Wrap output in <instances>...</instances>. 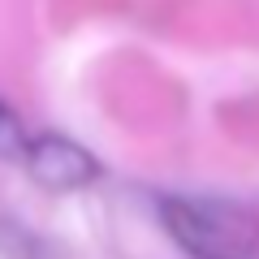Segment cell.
<instances>
[{"instance_id":"cell-2","label":"cell","mask_w":259,"mask_h":259,"mask_svg":"<svg viewBox=\"0 0 259 259\" xmlns=\"http://www.w3.org/2000/svg\"><path fill=\"white\" fill-rule=\"evenodd\" d=\"M22 164L44 190L69 194V190H87L91 182H100V160L82 147V143L65 139V134H39L26 139Z\"/></svg>"},{"instance_id":"cell-3","label":"cell","mask_w":259,"mask_h":259,"mask_svg":"<svg viewBox=\"0 0 259 259\" xmlns=\"http://www.w3.org/2000/svg\"><path fill=\"white\" fill-rule=\"evenodd\" d=\"M22 151H26V130L18 112L0 100V160H22Z\"/></svg>"},{"instance_id":"cell-1","label":"cell","mask_w":259,"mask_h":259,"mask_svg":"<svg viewBox=\"0 0 259 259\" xmlns=\"http://www.w3.org/2000/svg\"><path fill=\"white\" fill-rule=\"evenodd\" d=\"M168 238L190 259H255L259 255V216L242 203L212 194H168L160 203Z\"/></svg>"}]
</instances>
